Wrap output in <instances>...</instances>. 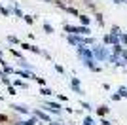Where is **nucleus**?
<instances>
[{
	"label": "nucleus",
	"instance_id": "nucleus-1",
	"mask_svg": "<svg viewBox=\"0 0 127 125\" xmlns=\"http://www.w3.org/2000/svg\"><path fill=\"white\" fill-rule=\"evenodd\" d=\"M13 108H15L17 112H27V108H25V106H13Z\"/></svg>",
	"mask_w": 127,
	"mask_h": 125
},
{
	"label": "nucleus",
	"instance_id": "nucleus-2",
	"mask_svg": "<svg viewBox=\"0 0 127 125\" xmlns=\"http://www.w3.org/2000/svg\"><path fill=\"white\" fill-rule=\"evenodd\" d=\"M42 95H51V91L48 87H42Z\"/></svg>",
	"mask_w": 127,
	"mask_h": 125
},
{
	"label": "nucleus",
	"instance_id": "nucleus-3",
	"mask_svg": "<svg viewBox=\"0 0 127 125\" xmlns=\"http://www.w3.org/2000/svg\"><path fill=\"white\" fill-rule=\"evenodd\" d=\"M0 121H6V116H2V114H0Z\"/></svg>",
	"mask_w": 127,
	"mask_h": 125
}]
</instances>
